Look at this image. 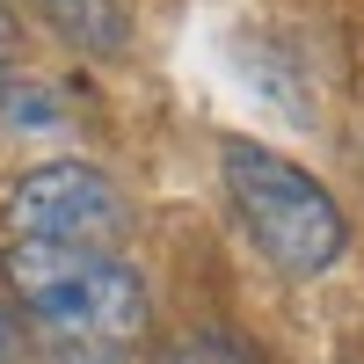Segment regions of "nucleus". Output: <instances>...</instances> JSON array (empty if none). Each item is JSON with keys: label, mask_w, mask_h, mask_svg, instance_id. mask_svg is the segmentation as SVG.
<instances>
[{"label": "nucleus", "mask_w": 364, "mask_h": 364, "mask_svg": "<svg viewBox=\"0 0 364 364\" xmlns=\"http://www.w3.org/2000/svg\"><path fill=\"white\" fill-rule=\"evenodd\" d=\"M0 277L15 306L58 350H124L146 336L154 299L117 248H51V240H0Z\"/></svg>", "instance_id": "obj_1"}, {"label": "nucleus", "mask_w": 364, "mask_h": 364, "mask_svg": "<svg viewBox=\"0 0 364 364\" xmlns=\"http://www.w3.org/2000/svg\"><path fill=\"white\" fill-rule=\"evenodd\" d=\"M219 182H226V204L240 233L255 240V255L277 269V277H328L350 248V219L343 204L328 197V182L306 175L299 161H284L277 146H255V139H226L219 146Z\"/></svg>", "instance_id": "obj_2"}, {"label": "nucleus", "mask_w": 364, "mask_h": 364, "mask_svg": "<svg viewBox=\"0 0 364 364\" xmlns=\"http://www.w3.org/2000/svg\"><path fill=\"white\" fill-rule=\"evenodd\" d=\"M132 233L124 182L95 161H44L15 175L0 204V240H51V248H117Z\"/></svg>", "instance_id": "obj_3"}, {"label": "nucleus", "mask_w": 364, "mask_h": 364, "mask_svg": "<svg viewBox=\"0 0 364 364\" xmlns=\"http://www.w3.org/2000/svg\"><path fill=\"white\" fill-rule=\"evenodd\" d=\"M22 8L37 15L44 29H58L73 51H95V58L124 51V37H132V22H124L117 0H22Z\"/></svg>", "instance_id": "obj_4"}, {"label": "nucleus", "mask_w": 364, "mask_h": 364, "mask_svg": "<svg viewBox=\"0 0 364 364\" xmlns=\"http://www.w3.org/2000/svg\"><path fill=\"white\" fill-rule=\"evenodd\" d=\"M161 364H269L255 343H240V336H219V328H197V336H175L161 350Z\"/></svg>", "instance_id": "obj_5"}, {"label": "nucleus", "mask_w": 364, "mask_h": 364, "mask_svg": "<svg viewBox=\"0 0 364 364\" xmlns=\"http://www.w3.org/2000/svg\"><path fill=\"white\" fill-rule=\"evenodd\" d=\"M0 364H22V321L8 299H0Z\"/></svg>", "instance_id": "obj_6"}, {"label": "nucleus", "mask_w": 364, "mask_h": 364, "mask_svg": "<svg viewBox=\"0 0 364 364\" xmlns=\"http://www.w3.org/2000/svg\"><path fill=\"white\" fill-rule=\"evenodd\" d=\"M15 37H22V29H15V15H8V0H0V73H8V58H15Z\"/></svg>", "instance_id": "obj_7"}]
</instances>
